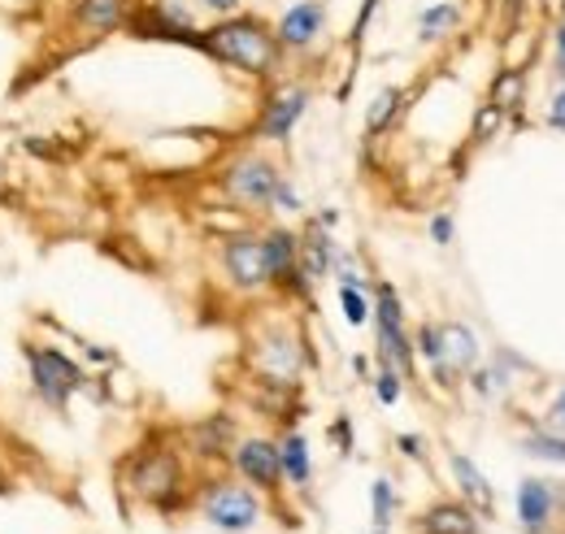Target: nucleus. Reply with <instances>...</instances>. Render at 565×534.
Listing matches in <instances>:
<instances>
[{
	"instance_id": "obj_30",
	"label": "nucleus",
	"mask_w": 565,
	"mask_h": 534,
	"mask_svg": "<svg viewBox=\"0 0 565 534\" xmlns=\"http://www.w3.org/2000/svg\"><path fill=\"white\" fill-rule=\"evenodd\" d=\"M396 448L409 457V461H426V444H423V435H401L396 439Z\"/></svg>"
},
{
	"instance_id": "obj_11",
	"label": "nucleus",
	"mask_w": 565,
	"mask_h": 534,
	"mask_svg": "<svg viewBox=\"0 0 565 534\" xmlns=\"http://www.w3.org/2000/svg\"><path fill=\"white\" fill-rule=\"evenodd\" d=\"M231 469L239 482H248L253 491H279L282 487V461H279V439H266V435H248V439H235L231 448Z\"/></svg>"
},
{
	"instance_id": "obj_23",
	"label": "nucleus",
	"mask_w": 565,
	"mask_h": 534,
	"mask_svg": "<svg viewBox=\"0 0 565 534\" xmlns=\"http://www.w3.org/2000/svg\"><path fill=\"white\" fill-rule=\"evenodd\" d=\"M370 509H374V534H387L392 517H396V487L387 478H379L370 487Z\"/></svg>"
},
{
	"instance_id": "obj_12",
	"label": "nucleus",
	"mask_w": 565,
	"mask_h": 534,
	"mask_svg": "<svg viewBox=\"0 0 565 534\" xmlns=\"http://www.w3.org/2000/svg\"><path fill=\"white\" fill-rule=\"evenodd\" d=\"M309 109V87L305 83H279L266 92L262 100V114H257V139H270V143H287L291 131L300 127Z\"/></svg>"
},
{
	"instance_id": "obj_28",
	"label": "nucleus",
	"mask_w": 565,
	"mask_h": 534,
	"mask_svg": "<svg viewBox=\"0 0 565 534\" xmlns=\"http://www.w3.org/2000/svg\"><path fill=\"white\" fill-rule=\"evenodd\" d=\"M500 118H504L500 109H492V105H483V109H479V118H475V139H479V143H483V139H492L495 127H500Z\"/></svg>"
},
{
	"instance_id": "obj_31",
	"label": "nucleus",
	"mask_w": 565,
	"mask_h": 534,
	"mask_svg": "<svg viewBox=\"0 0 565 534\" xmlns=\"http://www.w3.org/2000/svg\"><path fill=\"white\" fill-rule=\"evenodd\" d=\"M379 4H383V0H365V4H361V13H356V22H353V44H361V35H365L370 18L379 13Z\"/></svg>"
},
{
	"instance_id": "obj_24",
	"label": "nucleus",
	"mask_w": 565,
	"mask_h": 534,
	"mask_svg": "<svg viewBox=\"0 0 565 534\" xmlns=\"http://www.w3.org/2000/svg\"><path fill=\"white\" fill-rule=\"evenodd\" d=\"M340 309L349 327H365L370 322V291L365 287H340Z\"/></svg>"
},
{
	"instance_id": "obj_6",
	"label": "nucleus",
	"mask_w": 565,
	"mask_h": 534,
	"mask_svg": "<svg viewBox=\"0 0 565 534\" xmlns=\"http://www.w3.org/2000/svg\"><path fill=\"white\" fill-rule=\"evenodd\" d=\"M248 361L257 370L262 383H275V387H300V370L309 361V348H305V334L287 322H270L253 334L248 343Z\"/></svg>"
},
{
	"instance_id": "obj_36",
	"label": "nucleus",
	"mask_w": 565,
	"mask_h": 534,
	"mask_svg": "<svg viewBox=\"0 0 565 534\" xmlns=\"http://www.w3.org/2000/svg\"><path fill=\"white\" fill-rule=\"evenodd\" d=\"M557 53H562V62H565V26L557 31Z\"/></svg>"
},
{
	"instance_id": "obj_20",
	"label": "nucleus",
	"mask_w": 565,
	"mask_h": 534,
	"mask_svg": "<svg viewBox=\"0 0 565 534\" xmlns=\"http://www.w3.org/2000/svg\"><path fill=\"white\" fill-rule=\"evenodd\" d=\"M405 100H409L405 87H383V92L370 100V109H365V139H379L383 131H392V122L401 118Z\"/></svg>"
},
{
	"instance_id": "obj_8",
	"label": "nucleus",
	"mask_w": 565,
	"mask_h": 534,
	"mask_svg": "<svg viewBox=\"0 0 565 534\" xmlns=\"http://www.w3.org/2000/svg\"><path fill=\"white\" fill-rule=\"evenodd\" d=\"M196 504H201V517L222 534H244L262 522V495L239 478H210Z\"/></svg>"
},
{
	"instance_id": "obj_17",
	"label": "nucleus",
	"mask_w": 565,
	"mask_h": 534,
	"mask_svg": "<svg viewBox=\"0 0 565 534\" xmlns=\"http://www.w3.org/2000/svg\"><path fill=\"white\" fill-rule=\"evenodd\" d=\"M553 504H557V495L548 482L531 478L518 487V522L526 526V534H544V526L553 522Z\"/></svg>"
},
{
	"instance_id": "obj_33",
	"label": "nucleus",
	"mask_w": 565,
	"mask_h": 534,
	"mask_svg": "<svg viewBox=\"0 0 565 534\" xmlns=\"http://www.w3.org/2000/svg\"><path fill=\"white\" fill-rule=\"evenodd\" d=\"M548 127H553V131H565V87L553 96V105H548Z\"/></svg>"
},
{
	"instance_id": "obj_21",
	"label": "nucleus",
	"mask_w": 565,
	"mask_h": 534,
	"mask_svg": "<svg viewBox=\"0 0 565 534\" xmlns=\"http://www.w3.org/2000/svg\"><path fill=\"white\" fill-rule=\"evenodd\" d=\"M457 26H461V9H457L452 0H435V4H426L423 13H418V40H423V44L444 40V35L457 31Z\"/></svg>"
},
{
	"instance_id": "obj_5",
	"label": "nucleus",
	"mask_w": 565,
	"mask_h": 534,
	"mask_svg": "<svg viewBox=\"0 0 565 534\" xmlns=\"http://www.w3.org/2000/svg\"><path fill=\"white\" fill-rule=\"evenodd\" d=\"M122 35L143 40V44H183L196 49L201 44V18L188 0H136Z\"/></svg>"
},
{
	"instance_id": "obj_1",
	"label": "nucleus",
	"mask_w": 565,
	"mask_h": 534,
	"mask_svg": "<svg viewBox=\"0 0 565 534\" xmlns=\"http://www.w3.org/2000/svg\"><path fill=\"white\" fill-rule=\"evenodd\" d=\"M196 53H205L217 66L248 74L257 83L275 78L282 66V49L275 40V22L257 18V13H231V18H213L210 26H201V44Z\"/></svg>"
},
{
	"instance_id": "obj_15",
	"label": "nucleus",
	"mask_w": 565,
	"mask_h": 534,
	"mask_svg": "<svg viewBox=\"0 0 565 534\" xmlns=\"http://www.w3.org/2000/svg\"><path fill=\"white\" fill-rule=\"evenodd\" d=\"M231 448H235V421H231L226 413H213V417L196 421V426L188 430V452H196V457H205V461L231 457Z\"/></svg>"
},
{
	"instance_id": "obj_3",
	"label": "nucleus",
	"mask_w": 565,
	"mask_h": 534,
	"mask_svg": "<svg viewBox=\"0 0 565 534\" xmlns=\"http://www.w3.org/2000/svg\"><path fill=\"white\" fill-rule=\"evenodd\" d=\"M122 487L148 509H174L183 500V457L170 444H148L136 448L122 466Z\"/></svg>"
},
{
	"instance_id": "obj_4",
	"label": "nucleus",
	"mask_w": 565,
	"mask_h": 534,
	"mask_svg": "<svg viewBox=\"0 0 565 534\" xmlns=\"http://www.w3.org/2000/svg\"><path fill=\"white\" fill-rule=\"evenodd\" d=\"M282 179H287V174H282L266 152H257V148L231 157V161L222 165V174H217L222 196L235 204V209H244V213H270Z\"/></svg>"
},
{
	"instance_id": "obj_29",
	"label": "nucleus",
	"mask_w": 565,
	"mask_h": 534,
	"mask_svg": "<svg viewBox=\"0 0 565 534\" xmlns=\"http://www.w3.org/2000/svg\"><path fill=\"white\" fill-rule=\"evenodd\" d=\"M205 13H213V18H231V13H239L244 9V0H196Z\"/></svg>"
},
{
	"instance_id": "obj_13",
	"label": "nucleus",
	"mask_w": 565,
	"mask_h": 534,
	"mask_svg": "<svg viewBox=\"0 0 565 534\" xmlns=\"http://www.w3.org/2000/svg\"><path fill=\"white\" fill-rule=\"evenodd\" d=\"M322 35H327V0H296V4L282 9V18L275 22V40H279L282 57L309 53Z\"/></svg>"
},
{
	"instance_id": "obj_14",
	"label": "nucleus",
	"mask_w": 565,
	"mask_h": 534,
	"mask_svg": "<svg viewBox=\"0 0 565 534\" xmlns=\"http://www.w3.org/2000/svg\"><path fill=\"white\" fill-rule=\"evenodd\" d=\"M479 356H483L479 334L470 331L466 322H439V361H435L430 370H435V378H439L444 387H448L452 378L470 374V370L479 365Z\"/></svg>"
},
{
	"instance_id": "obj_9",
	"label": "nucleus",
	"mask_w": 565,
	"mask_h": 534,
	"mask_svg": "<svg viewBox=\"0 0 565 534\" xmlns=\"http://www.w3.org/2000/svg\"><path fill=\"white\" fill-rule=\"evenodd\" d=\"M136 0H62L57 26L62 40H74V49H92L109 35H118L131 18Z\"/></svg>"
},
{
	"instance_id": "obj_10",
	"label": "nucleus",
	"mask_w": 565,
	"mask_h": 534,
	"mask_svg": "<svg viewBox=\"0 0 565 534\" xmlns=\"http://www.w3.org/2000/svg\"><path fill=\"white\" fill-rule=\"evenodd\" d=\"M217 261L222 274L235 291L257 296L270 291V269H266V253H262V231H226L217 239Z\"/></svg>"
},
{
	"instance_id": "obj_2",
	"label": "nucleus",
	"mask_w": 565,
	"mask_h": 534,
	"mask_svg": "<svg viewBox=\"0 0 565 534\" xmlns=\"http://www.w3.org/2000/svg\"><path fill=\"white\" fill-rule=\"evenodd\" d=\"M22 361H26V378H31L35 400L44 404L49 413H57V417H71L74 396H83L92 387L87 370L57 343L22 339Z\"/></svg>"
},
{
	"instance_id": "obj_7",
	"label": "nucleus",
	"mask_w": 565,
	"mask_h": 534,
	"mask_svg": "<svg viewBox=\"0 0 565 534\" xmlns=\"http://www.w3.org/2000/svg\"><path fill=\"white\" fill-rule=\"evenodd\" d=\"M370 322H374V348H379V361L392 365L401 378H414V334L405 327V305H401V291L392 282H379L374 287V300H370Z\"/></svg>"
},
{
	"instance_id": "obj_26",
	"label": "nucleus",
	"mask_w": 565,
	"mask_h": 534,
	"mask_svg": "<svg viewBox=\"0 0 565 534\" xmlns=\"http://www.w3.org/2000/svg\"><path fill=\"white\" fill-rule=\"evenodd\" d=\"M374 396H379V404H387V408L401 400V374L392 365H383V361H379V374H374Z\"/></svg>"
},
{
	"instance_id": "obj_25",
	"label": "nucleus",
	"mask_w": 565,
	"mask_h": 534,
	"mask_svg": "<svg viewBox=\"0 0 565 534\" xmlns=\"http://www.w3.org/2000/svg\"><path fill=\"white\" fill-rule=\"evenodd\" d=\"M531 457H544V461H565V439L562 435H526V444H522Z\"/></svg>"
},
{
	"instance_id": "obj_19",
	"label": "nucleus",
	"mask_w": 565,
	"mask_h": 534,
	"mask_svg": "<svg viewBox=\"0 0 565 534\" xmlns=\"http://www.w3.org/2000/svg\"><path fill=\"white\" fill-rule=\"evenodd\" d=\"M448 469H452V478H457V487H461V495L470 500V504H479L483 513H492V482H488V473L475 466L470 457H461V452H448Z\"/></svg>"
},
{
	"instance_id": "obj_35",
	"label": "nucleus",
	"mask_w": 565,
	"mask_h": 534,
	"mask_svg": "<svg viewBox=\"0 0 565 534\" xmlns=\"http://www.w3.org/2000/svg\"><path fill=\"white\" fill-rule=\"evenodd\" d=\"M522 4H526V0H504V13H509V18H518V13H522Z\"/></svg>"
},
{
	"instance_id": "obj_18",
	"label": "nucleus",
	"mask_w": 565,
	"mask_h": 534,
	"mask_svg": "<svg viewBox=\"0 0 565 534\" xmlns=\"http://www.w3.org/2000/svg\"><path fill=\"white\" fill-rule=\"evenodd\" d=\"M279 461H282V482L305 491L313 482V461H309V439L300 430H287L279 439Z\"/></svg>"
},
{
	"instance_id": "obj_32",
	"label": "nucleus",
	"mask_w": 565,
	"mask_h": 534,
	"mask_svg": "<svg viewBox=\"0 0 565 534\" xmlns=\"http://www.w3.org/2000/svg\"><path fill=\"white\" fill-rule=\"evenodd\" d=\"M331 439L340 444V452H353V421H349V417H340V421L331 426Z\"/></svg>"
},
{
	"instance_id": "obj_34",
	"label": "nucleus",
	"mask_w": 565,
	"mask_h": 534,
	"mask_svg": "<svg viewBox=\"0 0 565 534\" xmlns=\"http://www.w3.org/2000/svg\"><path fill=\"white\" fill-rule=\"evenodd\" d=\"M553 421L565 426V387H562V396H557V404H553Z\"/></svg>"
},
{
	"instance_id": "obj_16",
	"label": "nucleus",
	"mask_w": 565,
	"mask_h": 534,
	"mask_svg": "<svg viewBox=\"0 0 565 534\" xmlns=\"http://www.w3.org/2000/svg\"><path fill=\"white\" fill-rule=\"evenodd\" d=\"M414 531L418 534H479V517H475L470 504L439 500V504H430L426 513H418Z\"/></svg>"
},
{
	"instance_id": "obj_22",
	"label": "nucleus",
	"mask_w": 565,
	"mask_h": 534,
	"mask_svg": "<svg viewBox=\"0 0 565 534\" xmlns=\"http://www.w3.org/2000/svg\"><path fill=\"white\" fill-rule=\"evenodd\" d=\"M518 100H522V70H500V74L492 78V96H488V105L500 109V114H509Z\"/></svg>"
},
{
	"instance_id": "obj_27",
	"label": "nucleus",
	"mask_w": 565,
	"mask_h": 534,
	"mask_svg": "<svg viewBox=\"0 0 565 534\" xmlns=\"http://www.w3.org/2000/svg\"><path fill=\"white\" fill-rule=\"evenodd\" d=\"M430 239H435L439 248H448V244L457 239V222H452V213H435V217H430Z\"/></svg>"
}]
</instances>
